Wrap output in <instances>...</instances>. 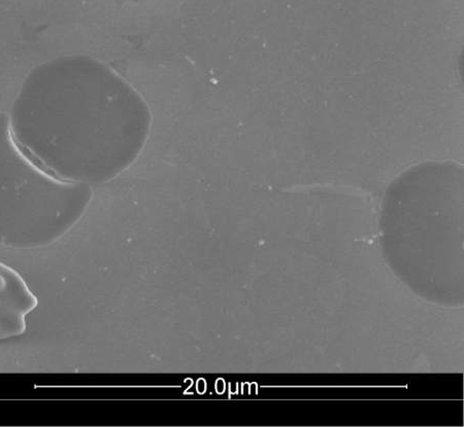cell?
Returning a JSON list of instances; mask_svg holds the SVG:
<instances>
[{
    "instance_id": "obj_1",
    "label": "cell",
    "mask_w": 464,
    "mask_h": 427,
    "mask_svg": "<svg viewBox=\"0 0 464 427\" xmlns=\"http://www.w3.org/2000/svg\"><path fill=\"white\" fill-rule=\"evenodd\" d=\"M9 122L14 138L42 166L86 185L109 182L137 162L152 114L138 90L108 64L67 55L30 71Z\"/></svg>"
},
{
    "instance_id": "obj_2",
    "label": "cell",
    "mask_w": 464,
    "mask_h": 427,
    "mask_svg": "<svg viewBox=\"0 0 464 427\" xmlns=\"http://www.w3.org/2000/svg\"><path fill=\"white\" fill-rule=\"evenodd\" d=\"M89 192L35 161L14 138L9 117L0 112V205L78 207Z\"/></svg>"
}]
</instances>
